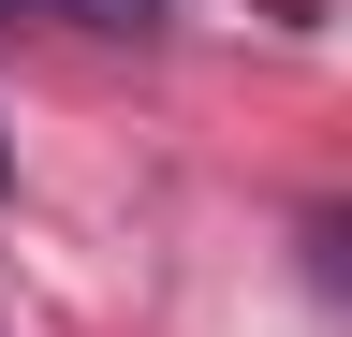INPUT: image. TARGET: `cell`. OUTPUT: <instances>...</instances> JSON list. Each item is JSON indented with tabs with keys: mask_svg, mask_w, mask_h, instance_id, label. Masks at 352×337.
I'll return each instance as SVG.
<instances>
[{
	"mask_svg": "<svg viewBox=\"0 0 352 337\" xmlns=\"http://www.w3.org/2000/svg\"><path fill=\"white\" fill-rule=\"evenodd\" d=\"M0 176H15V161H0Z\"/></svg>",
	"mask_w": 352,
	"mask_h": 337,
	"instance_id": "7a4b0ae2",
	"label": "cell"
},
{
	"mask_svg": "<svg viewBox=\"0 0 352 337\" xmlns=\"http://www.w3.org/2000/svg\"><path fill=\"white\" fill-rule=\"evenodd\" d=\"M323 249H338V279H352V220H323Z\"/></svg>",
	"mask_w": 352,
	"mask_h": 337,
	"instance_id": "6da1fadb",
	"label": "cell"
}]
</instances>
